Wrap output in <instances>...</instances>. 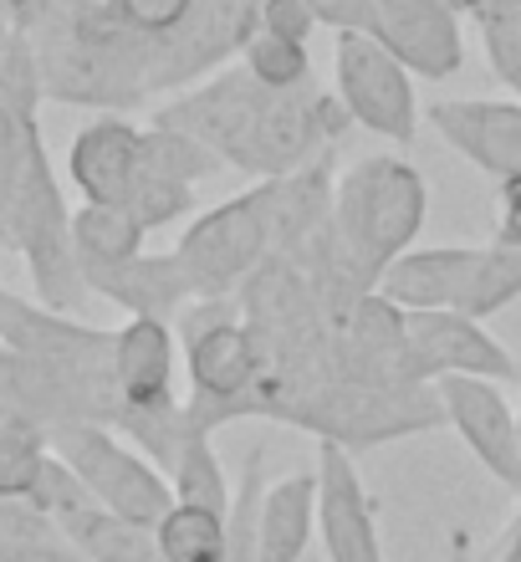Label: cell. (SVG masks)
<instances>
[{"label":"cell","instance_id":"cell-2","mask_svg":"<svg viewBox=\"0 0 521 562\" xmlns=\"http://www.w3.org/2000/svg\"><path fill=\"white\" fill-rule=\"evenodd\" d=\"M430 210L424 175L399 154H369L332 184V236L363 281L378 286L394 261L409 251Z\"/></svg>","mask_w":521,"mask_h":562},{"label":"cell","instance_id":"cell-29","mask_svg":"<svg viewBox=\"0 0 521 562\" xmlns=\"http://www.w3.org/2000/svg\"><path fill=\"white\" fill-rule=\"evenodd\" d=\"M445 562H486V558L476 552L471 532H465V527H455V532H450V542H445Z\"/></svg>","mask_w":521,"mask_h":562},{"label":"cell","instance_id":"cell-26","mask_svg":"<svg viewBox=\"0 0 521 562\" xmlns=\"http://www.w3.org/2000/svg\"><path fill=\"white\" fill-rule=\"evenodd\" d=\"M256 21L267 31H276V36H286V42H302V46L313 42V31L322 26L307 0H261V5H256Z\"/></svg>","mask_w":521,"mask_h":562},{"label":"cell","instance_id":"cell-16","mask_svg":"<svg viewBox=\"0 0 521 562\" xmlns=\"http://www.w3.org/2000/svg\"><path fill=\"white\" fill-rule=\"evenodd\" d=\"M317 527V475L297 471L267 486L261 502V548L256 562H302Z\"/></svg>","mask_w":521,"mask_h":562},{"label":"cell","instance_id":"cell-14","mask_svg":"<svg viewBox=\"0 0 521 562\" xmlns=\"http://www.w3.org/2000/svg\"><path fill=\"white\" fill-rule=\"evenodd\" d=\"M480 261V246H430V251H404L378 277V292L404 312L461 307V292Z\"/></svg>","mask_w":521,"mask_h":562},{"label":"cell","instance_id":"cell-31","mask_svg":"<svg viewBox=\"0 0 521 562\" xmlns=\"http://www.w3.org/2000/svg\"><path fill=\"white\" fill-rule=\"evenodd\" d=\"M517 384H521V379H517Z\"/></svg>","mask_w":521,"mask_h":562},{"label":"cell","instance_id":"cell-13","mask_svg":"<svg viewBox=\"0 0 521 562\" xmlns=\"http://www.w3.org/2000/svg\"><path fill=\"white\" fill-rule=\"evenodd\" d=\"M113 379L128 409H169L174 404V333L165 317H134L113 342Z\"/></svg>","mask_w":521,"mask_h":562},{"label":"cell","instance_id":"cell-22","mask_svg":"<svg viewBox=\"0 0 521 562\" xmlns=\"http://www.w3.org/2000/svg\"><path fill=\"white\" fill-rule=\"evenodd\" d=\"M240 67L256 77V82H267L276 92H292V88H307L313 82V57H307V46L302 42H286L276 31H267L256 21V31L246 36L240 46Z\"/></svg>","mask_w":521,"mask_h":562},{"label":"cell","instance_id":"cell-24","mask_svg":"<svg viewBox=\"0 0 521 562\" xmlns=\"http://www.w3.org/2000/svg\"><path fill=\"white\" fill-rule=\"evenodd\" d=\"M194 194L190 184H174V179H154V175H138L134 194H128V210L138 215L144 231H159V225L179 221V215H190Z\"/></svg>","mask_w":521,"mask_h":562},{"label":"cell","instance_id":"cell-11","mask_svg":"<svg viewBox=\"0 0 521 562\" xmlns=\"http://www.w3.org/2000/svg\"><path fill=\"white\" fill-rule=\"evenodd\" d=\"M430 123L450 148H461L491 179H521V103L450 98L430 108Z\"/></svg>","mask_w":521,"mask_h":562},{"label":"cell","instance_id":"cell-28","mask_svg":"<svg viewBox=\"0 0 521 562\" xmlns=\"http://www.w3.org/2000/svg\"><path fill=\"white\" fill-rule=\"evenodd\" d=\"M461 15H471L476 26H507V21H521V0H455Z\"/></svg>","mask_w":521,"mask_h":562},{"label":"cell","instance_id":"cell-10","mask_svg":"<svg viewBox=\"0 0 521 562\" xmlns=\"http://www.w3.org/2000/svg\"><path fill=\"white\" fill-rule=\"evenodd\" d=\"M317 527H322L328 562H384L369 491L353 465V450L343 445L317 450Z\"/></svg>","mask_w":521,"mask_h":562},{"label":"cell","instance_id":"cell-6","mask_svg":"<svg viewBox=\"0 0 521 562\" xmlns=\"http://www.w3.org/2000/svg\"><path fill=\"white\" fill-rule=\"evenodd\" d=\"M332 77H338V103L348 119L388 144H409L419 128L415 72L404 67L384 42L363 31H338L332 36Z\"/></svg>","mask_w":521,"mask_h":562},{"label":"cell","instance_id":"cell-21","mask_svg":"<svg viewBox=\"0 0 521 562\" xmlns=\"http://www.w3.org/2000/svg\"><path fill=\"white\" fill-rule=\"evenodd\" d=\"M517 296H521V251L491 240V246H480V261H476V271H471V281H465L461 307L455 312L486 323L491 312H501L507 302H517Z\"/></svg>","mask_w":521,"mask_h":562},{"label":"cell","instance_id":"cell-9","mask_svg":"<svg viewBox=\"0 0 521 562\" xmlns=\"http://www.w3.org/2000/svg\"><path fill=\"white\" fill-rule=\"evenodd\" d=\"M440 389V404H445V419L455 425L471 456L486 465V475H496L507 491L521 496V450H517V415H511L507 394L491 379H465V373H450V379H434Z\"/></svg>","mask_w":521,"mask_h":562},{"label":"cell","instance_id":"cell-5","mask_svg":"<svg viewBox=\"0 0 521 562\" xmlns=\"http://www.w3.org/2000/svg\"><path fill=\"white\" fill-rule=\"evenodd\" d=\"M67 471L88 486V496H98V506H107L113 517L134 521V527H159L174 512V486L154 471L149 460H138L134 450H123L103 425L92 419H72L57 435Z\"/></svg>","mask_w":521,"mask_h":562},{"label":"cell","instance_id":"cell-17","mask_svg":"<svg viewBox=\"0 0 521 562\" xmlns=\"http://www.w3.org/2000/svg\"><path fill=\"white\" fill-rule=\"evenodd\" d=\"M144 225L128 205H88L72 221V246L82 267H118L144 256Z\"/></svg>","mask_w":521,"mask_h":562},{"label":"cell","instance_id":"cell-18","mask_svg":"<svg viewBox=\"0 0 521 562\" xmlns=\"http://www.w3.org/2000/svg\"><path fill=\"white\" fill-rule=\"evenodd\" d=\"M169 486H174V502L205 506V512L230 517L236 491H230V475H225V465H220V456H215L209 435H200V429L184 435V450H179V465L169 471Z\"/></svg>","mask_w":521,"mask_h":562},{"label":"cell","instance_id":"cell-4","mask_svg":"<svg viewBox=\"0 0 521 562\" xmlns=\"http://www.w3.org/2000/svg\"><path fill=\"white\" fill-rule=\"evenodd\" d=\"M271 246H276V215H271V179H267L251 194L225 200L209 215H200L179 236L174 261L194 296H236L256 277V267L271 256Z\"/></svg>","mask_w":521,"mask_h":562},{"label":"cell","instance_id":"cell-8","mask_svg":"<svg viewBox=\"0 0 521 562\" xmlns=\"http://www.w3.org/2000/svg\"><path fill=\"white\" fill-rule=\"evenodd\" d=\"M409 317V353H415V369L424 379H450V373H465V379H491V384H517L521 363L507 353V342H496L486 333V323L465 317L455 307H434V312H404Z\"/></svg>","mask_w":521,"mask_h":562},{"label":"cell","instance_id":"cell-20","mask_svg":"<svg viewBox=\"0 0 521 562\" xmlns=\"http://www.w3.org/2000/svg\"><path fill=\"white\" fill-rule=\"evenodd\" d=\"M261 502H267V440L251 445L246 456V471H240V491L230 502V517H225V562H256L261 548Z\"/></svg>","mask_w":521,"mask_h":562},{"label":"cell","instance_id":"cell-19","mask_svg":"<svg viewBox=\"0 0 521 562\" xmlns=\"http://www.w3.org/2000/svg\"><path fill=\"white\" fill-rule=\"evenodd\" d=\"M154 542H159V558L165 562H225V542L230 537H225L220 512L174 502V512L154 527Z\"/></svg>","mask_w":521,"mask_h":562},{"label":"cell","instance_id":"cell-27","mask_svg":"<svg viewBox=\"0 0 521 562\" xmlns=\"http://www.w3.org/2000/svg\"><path fill=\"white\" fill-rule=\"evenodd\" d=\"M496 246L521 251V179H501L496 190Z\"/></svg>","mask_w":521,"mask_h":562},{"label":"cell","instance_id":"cell-23","mask_svg":"<svg viewBox=\"0 0 521 562\" xmlns=\"http://www.w3.org/2000/svg\"><path fill=\"white\" fill-rule=\"evenodd\" d=\"M215 164L220 159H215L200 138L179 134V128H169V123H154L149 134H144V175H154V179L194 184V179H205Z\"/></svg>","mask_w":521,"mask_h":562},{"label":"cell","instance_id":"cell-30","mask_svg":"<svg viewBox=\"0 0 521 562\" xmlns=\"http://www.w3.org/2000/svg\"><path fill=\"white\" fill-rule=\"evenodd\" d=\"M517 450H521V415H517Z\"/></svg>","mask_w":521,"mask_h":562},{"label":"cell","instance_id":"cell-32","mask_svg":"<svg viewBox=\"0 0 521 562\" xmlns=\"http://www.w3.org/2000/svg\"><path fill=\"white\" fill-rule=\"evenodd\" d=\"M486 562H491V558H486Z\"/></svg>","mask_w":521,"mask_h":562},{"label":"cell","instance_id":"cell-1","mask_svg":"<svg viewBox=\"0 0 521 562\" xmlns=\"http://www.w3.org/2000/svg\"><path fill=\"white\" fill-rule=\"evenodd\" d=\"M154 123L200 138L220 164H236L240 175H256L267 184L328 159L353 119L338 103V92H322L317 82L276 92L256 82L246 67H230L200 92L159 108Z\"/></svg>","mask_w":521,"mask_h":562},{"label":"cell","instance_id":"cell-3","mask_svg":"<svg viewBox=\"0 0 521 562\" xmlns=\"http://www.w3.org/2000/svg\"><path fill=\"white\" fill-rule=\"evenodd\" d=\"M179 338L194 379V400L184 404L190 429L209 435L215 425L246 419V400L261 379V348L240 317L236 296H194L179 312Z\"/></svg>","mask_w":521,"mask_h":562},{"label":"cell","instance_id":"cell-15","mask_svg":"<svg viewBox=\"0 0 521 562\" xmlns=\"http://www.w3.org/2000/svg\"><path fill=\"white\" fill-rule=\"evenodd\" d=\"M82 277H88L98 292L113 296V302H123L134 317H165V312H184L194 302L174 251L134 256V261H118V267H82Z\"/></svg>","mask_w":521,"mask_h":562},{"label":"cell","instance_id":"cell-25","mask_svg":"<svg viewBox=\"0 0 521 562\" xmlns=\"http://www.w3.org/2000/svg\"><path fill=\"white\" fill-rule=\"evenodd\" d=\"M200 0H113V11L144 36H169L194 15Z\"/></svg>","mask_w":521,"mask_h":562},{"label":"cell","instance_id":"cell-7","mask_svg":"<svg viewBox=\"0 0 521 562\" xmlns=\"http://www.w3.org/2000/svg\"><path fill=\"white\" fill-rule=\"evenodd\" d=\"M363 36L384 42L419 77H450L465 61L455 0H363Z\"/></svg>","mask_w":521,"mask_h":562},{"label":"cell","instance_id":"cell-12","mask_svg":"<svg viewBox=\"0 0 521 562\" xmlns=\"http://www.w3.org/2000/svg\"><path fill=\"white\" fill-rule=\"evenodd\" d=\"M144 175V134L123 119H98L72 144V179L88 205H128Z\"/></svg>","mask_w":521,"mask_h":562}]
</instances>
